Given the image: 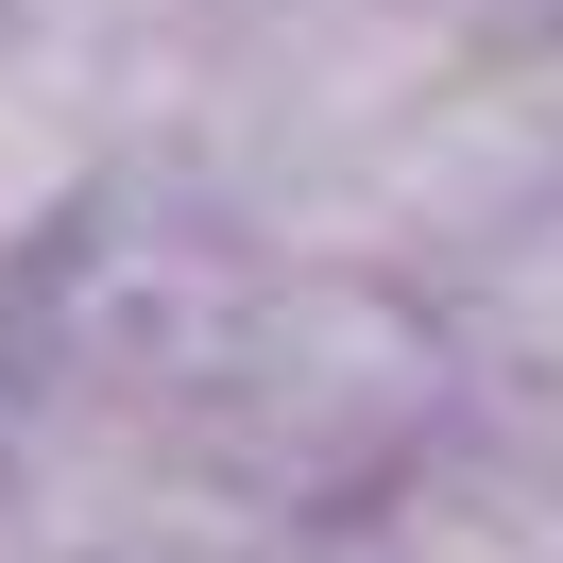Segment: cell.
I'll use <instances>...</instances> for the list:
<instances>
[{
	"label": "cell",
	"mask_w": 563,
	"mask_h": 563,
	"mask_svg": "<svg viewBox=\"0 0 563 563\" xmlns=\"http://www.w3.org/2000/svg\"><path fill=\"white\" fill-rule=\"evenodd\" d=\"M444 393H461V444L563 478V206L512 222V240L444 290Z\"/></svg>",
	"instance_id": "obj_1"
},
{
	"label": "cell",
	"mask_w": 563,
	"mask_h": 563,
	"mask_svg": "<svg viewBox=\"0 0 563 563\" xmlns=\"http://www.w3.org/2000/svg\"><path fill=\"white\" fill-rule=\"evenodd\" d=\"M308 563H563V478H529V461H495V444L444 427L376 495H342L308 529Z\"/></svg>",
	"instance_id": "obj_2"
},
{
	"label": "cell",
	"mask_w": 563,
	"mask_h": 563,
	"mask_svg": "<svg viewBox=\"0 0 563 563\" xmlns=\"http://www.w3.org/2000/svg\"><path fill=\"white\" fill-rule=\"evenodd\" d=\"M103 188H120V137L35 52H0V274H18V256H69L86 222H103Z\"/></svg>",
	"instance_id": "obj_3"
},
{
	"label": "cell",
	"mask_w": 563,
	"mask_h": 563,
	"mask_svg": "<svg viewBox=\"0 0 563 563\" xmlns=\"http://www.w3.org/2000/svg\"><path fill=\"white\" fill-rule=\"evenodd\" d=\"M444 18H461V35H495V52H547V35H563V0H444Z\"/></svg>",
	"instance_id": "obj_4"
},
{
	"label": "cell",
	"mask_w": 563,
	"mask_h": 563,
	"mask_svg": "<svg viewBox=\"0 0 563 563\" xmlns=\"http://www.w3.org/2000/svg\"><path fill=\"white\" fill-rule=\"evenodd\" d=\"M240 563H308V547H240Z\"/></svg>",
	"instance_id": "obj_5"
},
{
	"label": "cell",
	"mask_w": 563,
	"mask_h": 563,
	"mask_svg": "<svg viewBox=\"0 0 563 563\" xmlns=\"http://www.w3.org/2000/svg\"><path fill=\"white\" fill-rule=\"evenodd\" d=\"M0 52H18V0H0Z\"/></svg>",
	"instance_id": "obj_6"
},
{
	"label": "cell",
	"mask_w": 563,
	"mask_h": 563,
	"mask_svg": "<svg viewBox=\"0 0 563 563\" xmlns=\"http://www.w3.org/2000/svg\"><path fill=\"white\" fill-rule=\"evenodd\" d=\"M547 86H563V35H547Z\"/></svg>",
	"instance_id": "obj_7"
}]
</instances>
